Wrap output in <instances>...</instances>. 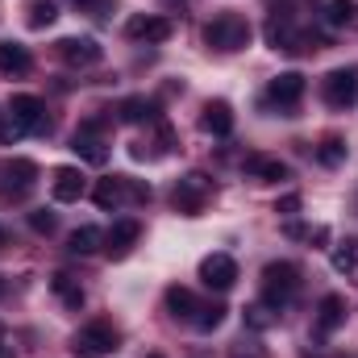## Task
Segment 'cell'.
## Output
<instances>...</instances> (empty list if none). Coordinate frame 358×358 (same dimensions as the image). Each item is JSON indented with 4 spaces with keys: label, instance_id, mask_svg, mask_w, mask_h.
Here are the masks:
<instances>
[{
    "label": "cell",
    "instance_id": "obj_1",
    "mask_svg": "<svg viewBox=\"0 0 358 358\" xmlns=\"http://www.w3.org/2000/svg\"><path fill=\"white\" fill-rule=\"evenodd\" d=\"M204 46H213V50H221V55L246 50V46H250V21L238 17V13H217V17L204 25Z\"/></svg>",
    "mask_w": 358,
    "mask_h": 358
},
{
    "label": "cell",
    "instance_id": "obj_2",
    "mask_svg": "<svg viewBox=\"0 0 358 358\" xmlns=\"http://www.w3.org/2000/svg\"><path fill=\"white\" fill-rule=\"evenodd\" d=\"M300 287H304V279H300V267L296 263H267L263 267V300H267L271 308L283 313L300 296Z\"/></svg>",
    "mask_w": 358,
    "mask_h": 358
},
{
    "label": "cell",
    "instance_id": "obj_3",
    "mask_svg": "<svg viewBox=\"0 0 358 358\" xmlns=\"http://www.w3.org/2000/svg\"><path fill=\"white\" fill-rule=\"evenodd\" d=\"M92 200L104 213H113V208H125V204H146L150 200V187L138 183V179H129V176H108L92 187Z\"/></svg>",
    "mask_w": 358,
    "mask_h": 358
},
{
    "label": "cell",
    "instance_id": "obj_4",
    "mask_svg": "<svg viewBox=\"0 0 358 358\" xmlns=\"http://www.w3.org/2000/svg\"><path fill=\"white\" fill-rule=\"evenodd\" d=\"M263 38H267L271 50H321V46H325L317 34L296 29V21H292L287 13H271L267 25H263Z\"/></svg>",
    "mask_w": 358,
    "mask_h": 358
},
{
    "label": "cell",
    "instance_id": "obj_5",
    "mask_svg": "<svg viewBox=\"0 0 358 358\" xmlns=\"http://www.w3.org/2000/svg\"><path fill=\"white\" fill-rule=\"evenodd\" d=\"M121 334L108 325V321H88L76 338H71V355L76 358H108L117 350Z\"/></svg>",
    "mask_w": 358,
    "mask_h": 358
},
{
    "label": "cell",
    "instance_id": "obj_6",
    "mask_svg": "<svg viewBox=\"0 0 358 358\" xmlns=\"http://www.w3.org/2000/svg\"><path fill=\"white\" fill-rule=\"evenodd\" d=\"M321 100L329 108H355L358 104V67H334L321 80Z\"/></svg>",
    "mask_w": 358,
    "mask_h": 358
},
{
    "label": "cell",
    "instance_id": "obj_7",
    "mask_svg": "<svg viewBox=\"0 0 358 358\" xmlns=\"http://www.w3.org/2000/svg\"><path fill=\"white\" fill-rule=\"evenodd\" d=\"M213 179L200 176V171H187V176L176 183V192H171V200H176L179 213H187V217H196V213H204V204L213 200Z\"/></svg>",
    "mask_w": 358,
    "mask_h": 358
},
{
    "label": "cell",
    "instance_id": "obj_8",
    "mask_svg": "<svg viewBox=\"0 0 358 358\" xmlns=\"http://www.w3.org/2000/svg\"><path fill=\"white\" fill-rule=\"evenodd\" d=\"M8 125H13V138L17 134H42L46 129V104L38 96H13L8 100Z\"/></svg>",
    "mask_w": 358,
    "mask_h": 358
},
{
    "label": "cell",
    "instance_id": "obj_9",
    "mask_svg": "<svg viewBox=\"0 0 358 358\" xmlns=\"http://www.w3.org/2000/svg\"><path fill=\"white\" fill-rule=\"evenodd\" d=\"M304 92H308V80H304L300 71H279L267 84V104L279 108V113H292V108L304 100Z\"/></svg>",
    "mask_w": 358,
    "mask_h": 358
},
{
    "label": "cell",
    "instance_id": "obj_10",
    "mask_svg": "<svg viewBox=\"0 0 358 358\" xmlns=\"http://www.w3.org/2000/svg\"><path fill=\"white\" fill-rule=\"evenodd\" d=\"M104 121L100 117H88L80 129H76V142H71V150L84 159V163H92V167H104L108 163V150H104Z\"/></svg>",
    "mask_w": 358,
    "mask_h": 358
},
{
    "label": "cell",
    "instance_id": "obj_11",
    "mask_svg": "<svg viewBox=\"0 0 358 358\" xmlns=\"http://www.w3.org/2000/svg\"><path fill=\"white\" fill-rule=\"evenodd\" d=\"M200 279H204V287H213V292H229L234 283H238V263H234V255H208L204 263H200Z\"/></svg>",
    "mask_w": 358,
    "mask_h": 358
},
{
    "label": "cell",
    "instance_id": "obj_12",
    "mask_svg": "<svg viewBox=\"0 0 358 358\" xmlns=\"http://www.w3.org/2000/svg\"><path fill=\"white\" fill-rule=\"evenodd\" d=\"M55 50H59V59H63L67 67H76V71H84V67H96V63L104 59L100 42H92V38H63Z\"/></svg>",
    "mask_w": 358,
    "mask_h": 358
},
{
    "label": "cell",
    "instance_id": "obj_13",
    "mask_svg": "<svg viewBox=\"0 0 358 358\" xmlns=\"http://www.w3.org/2000/svg\"><path fill=\"white\" fill-rule=\"evenodd\" d=\"M171 34H176V21H167V17H150L146 13V17H129L125 21V38H134V42H150L155 46V42H167Z\"/></svg>",
    "mask_w": 358,
    "mask_h": 358
},
{
    "label": "cell",
    "instance_id": "obj_14",
    "mask_svg": "<svg viewBox=\"0 0 358 358\" xmlns=\"http://www.w3.org/2000/svg\"><path fill=\"white\" fill-rule=\"evenodd\" d=\"M138 238H142V221L121 217V221H113V229L104 234V250H108L113 259H125V255L138 246Z\"/></svg>",
    "mask_w": 358,
    "mask_h": 358
},
{
    "label": "cell",
    "instance_id": "obj_15",
    "mask_svg": "<svg viewBox=\"0 0 358 358\" xmlns=\"http://www.w3.org/2000/svg\"><path fill=\"white\" fill-rule=\"evenodd\" d=\"M84 192H88V179H84L80 167H55V176H50V196H55L59 204H76Z\"/></svg>",
    "mask_w": 358,
    "mask_h": 358
},
{
    "label": "cell",
    "instance_id": "obj_16",
    "mask_svg": "<svg viewBox=\"0 0 358 358\" xmlns=\"http://www.w3.org/2000/svg\"><path fill=\"white\" fill-rule=\"evenodd\" d=\"M346 325V300L342 296H321V304H317V334L321 338H329V334H338Z\"/></svg>",
    "mask_w": 358,
    "mask_h": 358
},
{
    "label": "cell",
    "instance_id": "obj_17",
    "mask_svg": "<svg viewBox=\"0 0 358 358\" xmlns=\"http://www.w3.org/2000/svg\"><path fill=\"white\" fill-rule=\"evenodd\" d=\"M200 125H204V134H213V138H229V134H234V108H229L225 100H208L204 113H200Z\"/></svg>",
    "mask_w": 358,
    "mask_h": 358
},
{
    "label": "cell",
    "instance_id": "obj_18",
    "mask_svg": "<svg viewBox=\"0 0 358 358\" xmlns=\"http://www.w3.org/2000/svg\"><path fill=\"white\" fill-rule=\"evenodd\" d=\"M117 117H121L125 125H142V121H155V117H159V104L146 100V96H125V100L117 104Z\"/></svg>",
    "mask_w": 358,
    "mask_h": 358
},
{
    "label": "cell",
    "instance_id": "obj_19",
    "mask_svg": "<svg viewBox=\"0 0 358 358\" xmlns=\"http://www.w3.org/2000/svg\"><path fill=\"white\" fill-rule=\"evenodd\" d=\"M34 59L21 42H0V76H29Z\"/></svg>",
    "mask_w": 358,
    "mask_h": 358
},
{
    "label": "cell",
    "instance_id": "obj_20",
    "mask_svg": "<svg viewBox=\"0 0 358 358\" xmlns=\"http://www.w3.org/2000/svg\"><path fill=\"white\" fill-rule=\"evenodd\" d=\"M242 167H246V176L259 179V183H279V179H287V163H279V159H267V155H250Z\"/></svg>",
    "mask_w": 358,
    "mask_h": 358
},
{
    "label": "cell",
    "instance_id": "obj_21",
    "mask_svg": "<svg viewBox=\"0 0 358 358\" xmlns=\"http://www.w3.org/2000/svg\"><path fill=\"white\" fill-rule=\"evenodd\" d=\"M329 263L338 275H346L350 283H358V238H346V242H338L334 250H329Z\"/></svg>",
    "mask_w": 358,
    "mask_h": 358
},
{
    "label": "cell",
    "instance_id": "obj_22",
    "mask_svg": "<svg viewBox=\"0 0 358 358\" xmlns=\"http://www.w3.org/2000/svg\"><path fill=\"white\" fill-rule=\"evenodd\" d=\"M346 138H338V134H325L321 142H317V163L321 167H342L346 163Z\"/></svg>",
    "mask_w": 358,
    "mask_h": 358
},
{
    "label": "cell",
    "instance_id": "obj_23",
    "mask_svg": "<svg viewBox=\"0 0 358 358\" xmlns=\"http://www.w3.org/2000/svg\"><path fill=\"white\" fill-rule=\"evenodd\" d=\"M67 250H71V255H96V250H104V234H100L96 225H80V229L67 238Z\"/></svg>",
    "mask_w": 358,
    "mask_h": 358
},
{
    "label": "cell",
    "instance_id": "obj_24",
    "mask_svg": "<svg viewBox=\"0 0 358 358\" xmlns=\"http://www.w3.org/2000/svg\"><path fill=\"white\" fill-rule=\"evenodd\" d=\"M196 308H200V300H196L187 287H179V283H176V287H167V313H171V317L192 321V317H196Z\"/></svg>",
    "mask_w": 358,
    "mask_h": 358
},
{
    "label": "cell",
    "instance_id": "obj_25",
    "mask_svg": "<svg viewBox=\"0 0 358 358\" xmlns=\"http://www.w3.org/2000/svg\"><path fill=\"white\" fill-rule=\"evenodd\" d=\"M50 287H55V296H59L67 308H84V287H80L67 271H59V275L50 279Z\"/></svg>",
    "mask_w": 358,
    "mask_h": 358
},
{
    "label": "cell",
    "instance_id": "obj_26",
    "mask_svg": "<svg viewBox=\"0 0 358 358\" xmlns=\"http://www.w3.org/2000/svg\"><path fill=\"white\" fill-rule=\"evenodd\" d=\"M271 325H279V308H271L267 300H259V304H250L246 308V329H271Z\"/></svg>",
    "mask_w": 358,
    "mask_h": 358
},
{
    "label": "cell",
    "instance_id": "obj_27",
    "mask_svg": "<svg viewBox=\"0 0 358 358\" xmlns=\"http://www.w3.org/2000/svg\"><path fill=\"white\" fill-rule=\"evenodd\" d=\"M325 21L329 25H358V4L355 0H329L325 4Z\"/></svg>",
    "mask_w": 358,
    "mask_h": 358
},
{
    "label": "cell",
    "instance_id": "obj_28",
    "mask_svg": "<svg viewBox=\"0 0 358 358\" xmlns=\"http://www.w3.org/2000/svg\"><path fill=\"white\" fill-rule=\"evenodd\" d=\"M55 17H59V8H55L50 0H34V4L25 8V21H29V29H46V25H55Z\"/></svg>",
    "mask_w": 358,
    "mask_h": 358
},
{
    "label": "cell",
    "instance_id": "obj_29",
    "mask_svg": "<svg viewBox=\"0 0 358 358\" xmlns=\"http://www.w3.org/2000/svg\"><path fill=\"white\" fill-rule=\"evenodd\" d=\"M221 321H225V304H200L196 317H192V325H196L200 334H213Z\"/></svg>",
    "mask_w": 358,
    "mask_h": 358
},
{
    "label": "cell",
    "instance_id": "obj_30",
    "mask_svg": "<svg viewBox=\"0 0 358 358\" xmlns=\"http://www.w3.org/2000/svg\"><path fill=\"white\" fill-rule=\"evenodd\" d=\"M4 171H8V179H17V192H25V187H34V179H38V163H29V159H13Z\"/></svg>",
    "mask_w": 358,
    "mask_h": 358
},
{
    "label": "cell",
    "instance_id": "obj_31",
    "mask_svg": "<svg viewBox=\"0 0 358 358\" xmlns=\"http://www.w3.org/2000/svg\"><path fill=\"white\" fill-rule=\"evenodd\" d=\"M283 234H287V238H296V242H317V246H321V242H329V229H325V225H300V221H292Z\"/></svg>",
    "mask_w": 358,
    "mask_h": 358
},
{
    "label": "cell",
    "instance_id": "obj_32",
    "mask_svg": "<svg viewBox=\"0 0 358 358\" xmlns=\"http://www.w3.org/2000/svg\"><path fill=\"white\" fill-rule=\"evenodd\" d=\"M229 358H267V350H263L259 342H246V338H242V342L229 346Z\"/></svg>",
    "mask_w": 358,
    "mask_h": 358
},
{
    "label": "cell",
    "instance_id": "obj_33",
    "mask_svg": "<svg viewBox=\"0 0 358 358\" xmlns=\"http://www.w3.org/2000/svg\"><path fill=\"white\" fill-rule=\"evenodd\" d=\"M29 225H34L38 234H55V213H46V208H38V213H29Z\"/></svg>",
    "mask_w": 358,
    "mask_h": 358
},
{
    "label": "cell",
    "instance_id": "obj_34",
    "mask_svg": "<svg viewBox=\"0 0 358 358\" xmlns=\"http://www.w3.org/2000/svg\"><path fill=\"white\" fill-rule=\"evenodd\" d=\"M300 204H304V200L292 192V196H283V200L275 204V213H283V217H296V213H300Z\"/></svg>",
    "mask_w": 358,
    "mask_h": 358
},
{
    "label": "cell",
    "instance_id": "obj_35",
    "mask_svg": "<svg viewBox=\"0 0 358 358\" xmlns=\"http://www.w3.org/2000/svg\"><path fill=\"white\" fill-rule=\"evenodd\" d=\"M0 138H13V125H8V113H0Z\"/></svg>",
    "mask_w": 358,
    "mask_h": 358
},
{
    "label": "cell",
    "instance_id": "obj_36",
    "mask_svg": "<svg viewBox=\"0 0 358 358\" xmlns=\"http://www.w3.org/2000/svg\"><path fill=\"white\" fill-rule=\"evenodd\" d=\"M0 358H13V346L8 342H0Z\"/></svg>",
    "mask_w": 358,
    "mask_h": 358
},
{
    "label": "cell",
    "instance_id": "obj_37",
    "mask_svg": "<svg viewBox=\"0 0 358 358\" xmlns=\"http://www.w3.org/2000/svg\"><path fill=\"white\" fill-rule=\"evenodd\" d=\"M4 242H8V229H4V225H0V246H4Z\"/></svg>",
    "mask_w": 358,
    "mask_h": 358
},
{
    "label": "cell",
    "instance_id": "obj_38",
    "mask_svg": "<svg viewBox=\"0 0 358 358\" xmlns=\"http://www.w3.org/2000/svg\"><path fill=\"white\" fill-rule=\"evenodd\" d=\"M4 287H8V283H4V275H0V296H4Z\"/></svg>",
    "mask_w": 358,
    "mask_h": 358
},
{
    "label": "cell",
    "instance_id": "obj_39",
    "mask_svg": "<svg viewBox=\"0 0 358 358\" xmlns=\"http://www.w3.org/2000/svg\"><path fill=\"white\" fill-rule=\"evenodd\" d=\"M76 4H84V8H88V4H96V0H76Z\"/></svg>",
    "mask_w": 358,
    "mask_h": 358
},
{
    "label": "cell",
    "instance_id": "obj_40",
    "mask_svg": "<svg viewBox=\"0 0 358 358\" xmlns=\"http://www.w3.org/2000/svg\"><path fill=\"white\" fill-rule=\"evenodd\" d=\"M146 358H163V355H146Z\"/></svg>",
    "mask_w": 358,
    "mask_h": 358
}]
</instances>
